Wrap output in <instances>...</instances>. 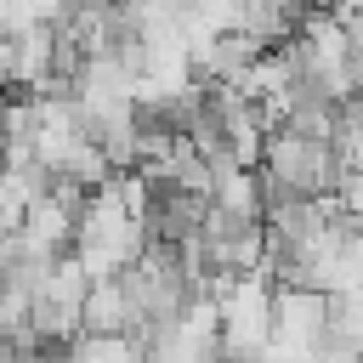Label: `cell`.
<instances>
[{
  "mask_svg": "<svg viewBox=\"0 0 363 363\" xmlns=\"http://www.w3.org/2000/svg\"><path fill=\"white\" fill-rule=\"evenodd\" d=\"M340 153L335 142H318V136H301V130H272L267 136V159H261V182L267 193H284V199H329L340 187Z\"/></svg>",
  "mask_w": 363,
  "mask_h": 363,
  "instance_id": "obj_2",
  "label": "cell"
},
{
  "mask_svg": "<svg viewBox=\"0 0 363 363\" xmlns=\"http://www.w3.org/2000/svg\"><path fill=\"white\" fill-rule=\"evenodd\" d=\"M62 363H147V340L142 335H79Z\"/></svg>",
  "mask_w": 363,
  "mask_h": 363,
  "instance_id": "obj_6",
  "label": "cell"
},
{
  "mask_svg": "<svg viewBox=\"0 0 363 363\" xmlns=\"http://www.w3.org/2000/svg\"><path fill=\"white\" fill-rule=\"evenodd\" d=\"M210 210L227 216V221H267V182L261 170H238V164H221L210 170Z\"/></svg>",
  "mask_w": 363,
  "mask_h": 363,
  "instance_id": "obj_4",
  "label": "cell"
},
{
  "mask_svg": "<svg viewBox=\"0 0 363 363\" xmlns=\"http://www.w3.org/2000/svg\"><path fill=\"white\" fill-rule=\"evenodd\" d=\"M85 335H142V312L125 289V278H108V284H91L85 295Z\"/></svg>",
  "mask_w": 363,
  "mask_h": 363,
  "instance_id": "obj_5",
  "label": "cell"
},
{
  "mask_svg": "<svg viewBox=\"0 0 363 363\" xmlns=\"http://www.w3.org/2000/svg\"><path fill=\"white\" fill-rule=\"evenodd\" d=\"M272 346L318 357L329 346V295H318L306 284H278V295H272Z\"/></svg>",
  "mask_w": 363,
  "mask_h": 363,
  "instance_id": "obj_3",
  "label": "cell"
},
{
  "mask_svg": "<svg viewBox=\"0 0 363 363\" xmlns=\"http://www.w3.org/2000/svg\"><path fill=\"white\" fill-rule=\"evenodd\" d=\"M96 6H147V0H96Z\"/></svg>",
  "mask_w": 363,
  "mask_h": 363,
  "instance_id": "obj_8",
  "label": "cell"
},
{
  "mask_svg": "<svg viewBox=\"0 0 363 363\" xmlns=\"http://www.w3.org/2000/svg\"><path fill=\"white\" fill-rule=\"evenodd\" d=\"M147 250H153L147 221H136V216L119 204L113 182L96 187V193L85 199V210H79V227H74V261L85 267V278H91V284L125 278Z\"/></svg>",
  "mask_w": 363,
  "mask_h": 363,
  "instance_id": "obj_1",
  "label": "cell"
},
{
  "mask_svg": "<svg viewBox=\"0 0 363 363\" xmlns=\"http://www.w3.org/2000/svg\"><path fill=\"white\" fill-rule=\"evenodd\" d=\"M335 204H340V216H346V221H357V227H363V170H346V176H340Z\"/></svg>",
  "mask_w": 363,
  "mask_h": 363,
  "instance_id": "obj_7",
  "label": "cell"
}]
</instances>
